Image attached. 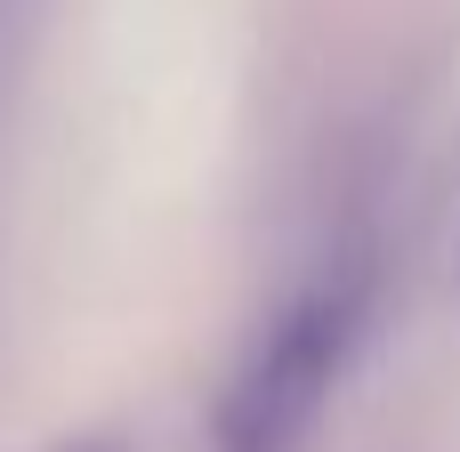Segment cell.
<instances>
[{
  "label": "cell",
  "mask_w": 460,
  "mask_h": 452,
  "mask_svg": "<svg viewBox=\"0 0 460 452\" xmlns=\"http://www.w3.org/2000/svg\"><path fill=\"white\" fill-rule=\"evenodd\" d=\"M364 323H372V275L364 267L315 275L259 332L243 372L226 380L218 421H210V452H299L307 429L323 421L332 388L348 380V364L364 348Z\"/></svg>",
  "instance_id": "1"
},
{
  "label": "cell",
  "mask_w": 460,
  "mask_h": 452,
  "mask_svg": "<svg viewBox=\"0 0 460 452\" xmlns=\"http://www.w3.org/2000/svg\"><path fill=\"white\" fill-rule=\"evenodd\" d=\"M453 259H460V235H453Z\"/></svg>",
  "instance_id": "2"
}]
</instances>
